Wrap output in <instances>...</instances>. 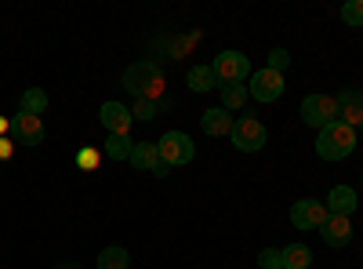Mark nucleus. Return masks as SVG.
<instances>
[{
	"label": "nucleus",
	"mask_w": 363,
	"mask_h": 269,
	"mask_svg": "<svg viewBox=\"0 0 363 269\" xmlns=\"http://www.w3.org/2000/svg\"><path fill=\"white\" fill-rule=\"evenodd\" d=\"M128 265H131V255H128V248H120V244L106 248L99 255V262H95V269H128Z\"/></svg>",
	"instance_id": "aec40b11"
},
{
	"label": "nucleus",
	"mask_w": 363,
	"mask_h": 269,
	"mask_svg": "<svg viewBox=\"0 0 363 269\" xmlns=\"http://www.w3.org/2000/svg\"><path fill=\"white\" fill-rule=\"evenodd\" d=\"M128 164L138 168V171H149L153 178H167V175H171V168H167V164L160 160V153H157V142H135Z\"/></svg>",
	"instance_id": "1a4fd4ad"
},
{
	"label": "nucleus",
	"mask_w": 363,
	"mask_h": 269,
	"mask_svg": "<svg viewBox=\"0 0 363 269\" xmlns=\"http://www.w3.org/2000/svg\"><path fill=\"white\" fill-rule=\"evenodd\" d=\"M320 233H323L327 248H345V244L352 241V219H345V215H327V222L320 226Z\"/></svg>",
	"instance_id": "4468645a"
},
{
	"label": "nucleus",
	"mask_w": 363,
	"mask_h": 269,
	"mask_svg": "<svg viewBox=\"0 0 363 269\" xmlns=\"http://www.w3.org/2000/svg\"><path fill=\"white\" fill-rule=\"evenodd\" d=\"M284 251V269H309L313 265V251L306 244H287Z\"/></svg>",
	"instance_id": "6ab92c4d"
},
{
	"label": "nucleus",
	"mask_w": 363,
	"mask_h": 269,
	"mask_svg": "<svg viewBox=\"0 0 363 269\" xmlns=\"http://www.w3.org/2000/svg\"><path fill=\"white\" fill-rule=\"evenodd\" d=\"M157 113H160V102L157 99H135V106H131L135 121H157Z\"/></svg>",
	"instance_id": "4be33fe9"
},
{
	"label": "nucleus",
	"mask_w": 363,
	"mask_h": 269,
	"mask_svg": "<svg viewBox=\"0 0 363 269\" xmlns=\"http://www.w3.org/2000/svg\"><path fill=\"white\" fill-rule=\"evenodd\" d=\"M233 116H229V109H222V106H215V109H203V116H200V128H203V135H211V138H229L233 135Z\"/></svg>",
	"instance_id": "ddd939ff"
},
{
	"label": "nucleus",
	"mask_w": 363,
	"mask_h": 269,
	"mask_svg": "<svg viewBox=\"0 0 363 269\" xmlns=\"http://www.w3.org/2000/svg\"><path fill=\"white\" fill-rule=\"evenodd\" d=\"M99 121H102V128L109 131V135H128L131 131V109L124 106V102H106L102 109H99Z\"/></svg>",
	"instance_id": "9d476101"
},
{
	"label": "nucleus",
	"mask_w": 363,
	"mask_h": 269,
	"mask_svg": "<svg viewBox=\"0 0 363 269\" xmlns=\"http://www.w3.org/2000/svg\"><path fill=\"white\" fill-rule=\"evenodd\" d=\"M11 153H15V146L8 138H0V160H11Z\"/></svg>",
	"instance_id": "bb28decb"
},
{
	"label": "nucleus",
	"mask_w": 363,
	"mask_h": 269,
	"mask_svg": "<svg viewBox=\"0 0 363 269\" xmlns=\"http://www.w3.org/2000/svg\"><path fill=\"white\" fill-rule=\"evenodd\" d=\"M356 149V128H349V124H342V121H335V124H327L320 135H316V157L320 160H345L349 153Z\"/></svg>",
	"instance_id": "f257e3e1"
},
{
	"label": "nucleus",
	"mask_w": 363,
	"mask_h": 269,
	"mask_svg": "<svg viewBox=\"0 0 363 269\" xmlns=\"http://www.w3.org/2000/svg\"><path fill=\"white\" fill-rule=\"evenodd\" d=\"M359 131H363V124H359Z\"/></svg>",
	"instance_id": "c85d7f7f"
},
{
	"label": "nucleus",
	"mask_w": 363,
	"mask_h": 269,
	"mask_svg": "<svg viewBox=\"0 0 363 269\" xmlns=\"http://www.w3.org/2000/svg\"><path fill=\"white\" fill-rule=\"evenodd\" d=\"M211 70H215V77H218V87L222 84H244L255 73L251 70V58L244 51H218L215 62H211Z\"/></svg>",
	"instance_id": "7ed1b4c3"
},
{
	"label": "nucleus",
	"mask_w": 363,
	"mask_h": 269,
	"mask_svg": "<svg viewBox=\"0 0 363 269\" xmlns=\"http://www.w3.org/2000/svg\"><path fill=\"white\" fill-rule=\"evenodd\" d=\"M356 190L352 186H335L327 193V215H345V219H352V212H356Z\"/></svg>",
	"instance_id": "2eb2a0df"
},
{
	"label": "nucleus",
	"mask_w": 363,
	"mask_h": 269,
	"mask_svg": "<svg viewBox=\"0 0 363 269\" xmlns=\"http://www.w3.org/2000/svg\"><path fill=\"white\" fill-rule=\"evenodd\" d=\"M4 131H11V121H4V116H0V135Z\"/></svg>",
	"instance_id": "cd10ccee"
},
{
	"label": "nucleus",
	"mask_w": 363,
	"mask_h": 269,
	"mask_svg": "<svg viewBox=\"0 0 363 269\" xmlns=\"http://www.w3.org/2000/svg\"><path fill=\"white\" fill-rule=\"evenodd\" d=\"M44 109H48V92H44V87H26L22 99H18V113H33V116H40Z\"/></svg>",
	"instance_id": "f3484780"
},
{
	"label": "nucleus",
	"mask_w": 363,
	"mask_h": 269,
	"mask_svg": "<svg viewBox=\"0 0 363 269\" xmlns=\"http://www.w3.org/2000/svg\"><path fill=\"white\" fill-rule=\"evenodd\" d=\"M131 149H135L131 135H109L106 146H102V153H106L109 160H131Z\"/></svg>",
	"instance_id": "a211bd4d"
},
{
	"label": "nucleus",
	"mask_w": 363,
	"mask_h": 269,
	"mask_svg": "<svg viewBox=\"0 0 363 269\" xmlns=\"http://www.w3.org/2000/svg\"><path fill=\"white\" fill-rule=\"evenodd\" d=\"M99 160H102V153H99V149H91V146H84L77 153V168H84V171H95Z\"/></svg>",
	"instance_id": "393cba45"
},
{
	"label": "nucleus",
	"mask_w": 363,
	"mask_h": 269,
	"mask_svg": "<svg viewBox=\"0 0 363 269\" xmlns=\"http://www.w3.org/2000/svg\"><path fill=\"white\" fill-rule=\"evenodd\" d=\"M287 62H291V55H287L284 48H272V51H269V66H265V70L284 73V70H287Z\"/></svg>",
	"instance_id": "a878e982"
},
{
	"label": "nucleus",
	"mask_w": 363,
	"mask_h": 269,
	"mask_svg": "<svg viewBox=\"0 0 363 269\" xmlns=\"http://www.w3.org/2000/svg\"><path fill=\"white\" fill-rule=\"evenodd\" d=\"M157 153H160V160L167 168H182V164H189L196 157V146H193V138L186 131H167L157 142Z\"/></svg>",
	"instance_id": "20e7f679"
},
{
	"label": "nucleus",
	"mask_w": 363,
	"mask_h": 269,
	"mask_svg": "<svg viewBox=\"0 0 363 269\" xmlns=\"http://www.w3.org/2000/svg\"><path fill=\"white\" fill-rule=\"evenodd\" d=\"M11 135H15L22 146H40V142H44L40 116H33V113H15V116H11Z\"/></svg>",
	"instance_id": "9b49d317"
},
{
	"label": "nucleus",
	"mask_w": 363,
	"mask_h": 269,
	"mask_svg": "<svg viewBox=\"0 0 363 269\" xmlns=\"http://www.w3.org/2000/svg\"><path fill=\"white\" fill-rule=\"evenodd\" d=\"M258 265H262V269H284V251H280V248L258 251Z\"/></svg>",
	"instance_id": "b1692460"
},
{
	"label": "nucleus",
	"mask_w": 363,
	"mask_h": 269,
	"mask_svg": "<svg viewBox=\"0 0 363 269\" xmlns=\"http://www.w3.org/2000/svg\"><path fill=\"white\" fill-rule=\"evenodd\" d=\"M124 87L135 99H157L164 92V73L153 62H135L124 70Z\"/></svg>",
	"instance_id": "f03ea898"
},
{
	"label": "nucleus",
	"mask_w": 363,
	"mask_h": 269,
	"mask_svg": "<svg viewBox=\"0 0 363 269\" xmlns=\"http://www.w3.org/2000/svg\"><path fill=\"white\" fill-rule=\"evenodd\" d=\"M323 222H327V204L323 200L306 197V200H298L291 207V226L294 229H320Z\"/></svg>",
	"instance_id": "6e6552de"
},
{
	"label": "nucleus",
	"mask_w": 363,
	"mask_h": 269,
	"mask_svg": "<svg viewBox=\"0 0 363 269\" xmlns=\"http://www.w3.org/2000/svg\"><path fill=\"white\" fill-rule=\"evenodd\" d=\"M186 84L193 87V92H211V87H218V77H215V70L211 66H189V73H186Z\"/></svg>",
	"instance_id": "dca6fc26"
},
{
	"label": "nucleus",
	"mask_w": 363,
	"mask_h": 269,
	"mask_svg": "<svg viewBox=\"0 0 363 269\" xmlns=\"http://www.w3.org/2000/svg\"><path fill=\"white\" fill-rule=\"evenodd\" d=\"M233 146L240 149V153H258V149H265L269 142V131L265 124L258 121V116H240V121L233 124Z\"/></svg>",
	"instance_id": "39448f33"
},
{
	"label": "nucleus",
	"mask_w": 363,
	"mask_h": 269,
	"mask_svg": "<svg viewBox=\"0 0 363 269\" xmlns=\"http://www.w3.org/2000/svg\"><path fill=\"white\" fill-rule=\"evenodd\" d=\"M301 121H306L309 128L323 131L327 124L338 121V99L335 95H309L306 102H301Z\"/></svg>",
	"instance_id": "423d86ee"
},
{
	"label": "nucleus",
	"mask_w": 363,
	"mask_h": 269,
	"mask_svg": "<svg viewBox=\"0 0 363 269\" xmlns=\"http://www.w3.org/2000/svg\"><path fill=\"white\" fill-rule=\"evenodd\" d=\"M284 92H287L284 73H272V70H255V73H251V80H247V95H251L255 102H277Z\"/></svg>",
	"instance_id": "0eeeda50"
},
{
	"label": "nucleus",
	"mask_w": 363,
	"mask_h": 269,
	"mask_svg": "<svg viewBox=\"0 0 363 269\" xmlns=\"http://www.w3.org/2000/svg\"><path fill=\"white\" fill-rule=\"evenodd\" d=\"M342 22L352 26V29L363 26V0H345V4H342Z\"/></svg>",
	"instance_id": "5701e85b"
},
{
	"label": "nucleus",
	"mask_w": 363,
	"mask_h": 269,
	"mask_svg": "<svg viewBox=\"0 0 363 269\" xmlns=\"http://www.w3.org/2000/svg\"><path fill=\"white\" fill-rule=\"evenodd\" d=\"M335 99H338V121L349 124V128H359L363 124V92L345 87V92H338Z\"/></svg>",
	"instance_id": "f8f14e48"
},
{
	"label": "nucleus",
	"mask_w": 363,
	"mask_h": 269,
	"mask_svg": "<svg viewBox=\"0 0 363 269\" xmlns=\"http://www.w3.org/2000/svg\"><path fill=\"white\" fill-rule=\"evenodd\" d=\"M222 109H244V102L251 99L247 95V84H222Z\"/></svg>",
	"instance_id": "412c9836"
}]
</instances>
